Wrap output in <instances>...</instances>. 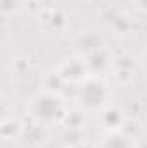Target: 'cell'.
<instances>
[{"mask_svg":"<svg viewBox=\"0 0 147 148\" xmlns=\"http://www.w3.org/2000/svg\"><path fill=\"white\" fill-rule=\"evenodd\" d=\"M26 114L30 115L33 124H38L42 127H50L66 119V105L59 95L45 88L28 100Z\"/></svg>","mask_w":147,"mask_h":148,"instance_id":"1","label":"cell"},{"mask_svg":"<svg viewBox=\"0 0 147 148\" xmlns=\"http://www.w3.org/2000/svg\"><path fill=\"white\" fill-rule=\"evenodd\" d=\"M106 98H107V88L101 79L88 77L87 81H83L80 100H81V105L85 109L95 110L106 103Z\"/></svg>","mask_w":147,"mask_h":148,"instance_id":"2","label":"cell"},{"mask_svg":"<svg viewBox=\"0 0 147 148\" xmlns=\"http://www.w3.org/2000/svg\"><path fill=\"white\" fill-rule=\"evenodd\" d=\"M88 74H90V66L85 57H69L57 69V76L62 81H71V83L87 81L90 77Z\"/></svg>","mask_w":147,"mask_h":148,"instance_id":"3","label":"cell"},{"mask_svg":"<svg viewBox=\"0 0 147 148\" xmlns=\"http://www.w3.org/2000/svg\"><path fill=\"white\" fill-rule=\"evenodd\" d=\"M62 17H66V16L62 14L61 9H50V10L43 16V23L49 26L50 31H54V24H55V31H62L64 26L68 24V21H57V19H62Z\"/></svg>","mask_w":147,"mask_h":148,"instance_id":"4","label":"cell"},{"mask_svg":"<svg viewBox=\"0 0 147 148\" xmlns=\"http://www.w3.org/2000/svg\"><path fill=\"white\" fill-rule=\"evenodd\" d=\"M102 143V148H132V141L118 131H112V134H109Z\"/></svg>","mask_w":147,"mask_h":148,"instance_id":"5","label":"cell"},{"mask_svg":"<svg viewBox=\"0 0 147 148\" xmlns=\"http://www.w3.org/2000/svg\"><path fill=\"white\" fill-rule=\"evenodd\" d=\"M23 9V0H2V12L5 17L17 14Z\"/></svg>","mask_w":147,"mask_h":148,"instance_id":"6","label":"cell"},{"mask_svg":"<svg viewBox=\"0 0 147 148\" xmlns=\"http://www.w3.org/2000/svg\"><path fill=\"white\" fill-rule=\"evenodd\" d=\"M133 3H135V7L139 10H142L144 14H147V0H133Z\"/></svg>","mask_w":147,"mask_h":148,"instance_id":"7","label":"cell"}]
</instances>
